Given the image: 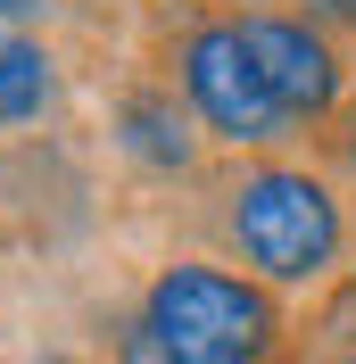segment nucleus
<instances>
[{
	"mask_svg": "<svg viewBox=\"0 0 356 364\" xmlns=\"http://www.w3.org/2000/svg\"><path fill=\"white\" fill-rule=\"evenodd\" d=\"M133 323L174 364H257L273 348V298L224 265H166Z\"/></svg>",
	"mask_w": 356,
	"mask_h": 364,
	"instance_id": "nucleus-1",
	"label": "nucleus"
},
{
	"mask_svg": "<svg viewBox=\"0 0 356 364\" xmlns=\"http://www.w3.org/2000/svg\"><path fill=\"white\" fill-rule=\"evenodd\" d=\"M232 240L266 282H323L340 265V199L298 166H257L232 191Z\"/></svg>",
	"mask_w": 356,
	"mask_h": 364,
	"instance_id": "nucleus-2",
	"label": "nucleus"
},
{
	"mask_svg": "<svg viewBox=\"0 0 356 364\" xmlns=\"http://www.w3.org/2000/svg\"><path fill=\"white\" fill-rule=\"evenodd\" d=\"M182 91H191V108H199L207 133L241 141V149L282 141V124H290V116L273 108L257 58H248V25L241 17H207V25L182 33Z\"/></svg>",
	"mask_w": 356,
	"mask_h": 364,
	"instance_id": "nucleus-3",
	"label": "nucleus"
},
{
	"mask_svg": "<svg viewBox=\"0 0 356 364\" xmlns=\"http://www.w3.org/2000/svg\"><path fill=\"white\" fill-rule=\"evenodd\" d=\"M241 25H248V58H257L282 116H323L340 100V58L307 17H241Z\"/></svg>",
	"mask_w": 356,
	"mask_h": 364,
	"instance_id": "nucleus-4",
	"label": "nucleus"
},
{
	"mask_svg": "<svg viewBox=\"0 0 356 364\" xmlns=\"http://www.w3.org/2000/svg\"><path fill=\"white\" fill-rule=\"evenodd\" d=\"M116 133H125V149H133L141 166H157V174H182V166L199 158L191 116H182L174 100H157V91H133V100L116 108Z\"/></svg>",
	"mask_w": 356,
	"mask_h": 364,
	"instance_id": "nucleus-5",
	"label": "nucleus"
},
{
	"mask_svg": "<svg viewBox=\"0 0 356 364\" xmlns=\"http://www.w3.org/2000/svg\"><path fill=\"white\" fill-rule=\"evenodd\" d=\"M50 91H58L50 50L25 42L17 25H0V124H33V116L50 108Z\"/></svg>",
	"mask_w": 356,
	"mask_h": 364,
	"instance_id": "nucleus-6",
	"label": "nucleus"
},
{
	"mask_svg": "<svg viewBox=\"0 0 356 364\" xmlns=\"http://www.w3.org/2000/svg\"><path fill=\"white\" fill-rule=\"evenodd\" d=\"M125 364H174V356H166V348H157L141 323H125Z\"/></svg>",
	"mask_w": 356,
	"mask_h": 364,
	"instance_id": "nucleus-7",
	"label": "nucleus"
},
{
	"mask_svg": "<svg viewBox=\"0 0 356 364\" xmlns=\"http://www.w3.org/2000/svg\"><path fill=\"white\" fill-rule=\"evenodd\" d=\"M25 17H50V0H0V25H25Z\"/></svg>",
	"mask_w": 356,
	"mask_h": 364,
	"instance_id": "nucleus-8",
	"label": "nucleus"
},
{
	"mask_svg": "<svg viewBox=\"0 0 356 364\" xmlns=\"http://www.w3.org/2000/svg\"><path fill=\"white\" fill-rule=\"evenodd\" d=\"M50 364H75V356H50Z\"/></svg>",
	"mask_w": 356,
	"mask_h": 364,
	"instance_id": "nucleus-9",
	"label": "nucleus"
},
{
	"mask_svg": "<svg viewBox=\"0 0 356 364\" xmlns=\"http://www.w3.org/2000/svg\"><path fill=\"white\" fill-rule=\"evenodd\" d=\"M332 364H356V356H332Z\"/></svg>",
	"mask_w": 356,
	"mask_h": 364,
	"instance_id": "nucleus-10",
	"label": "nucleus"
}]
</instances>
